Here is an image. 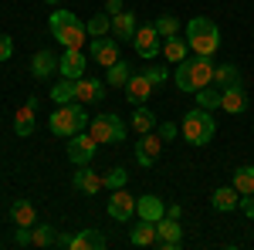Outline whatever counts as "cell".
<instances>
[{"label": "cell", "instance_id": "1", "mask_svg": "<svg viewBox=\"0 0 254 250\" xmlns=\"http://www.w3.org/2000/svg\"><path fill=\"white\" fill-rule=\"evenodd\" d=\"M176 88H183V92H200V88H207L210 81H214V61L203 58V54H193V58H183L180 61V68H176Z\"/></svg>", "mask_w": 254, "mask_h": 250}, {"label": "cell", "instance_id": "2", "mask_svg": "<svg viewBox=\"0 0 254 250\" xmlns=\"http://www.w3.org/2000/svg\"><path fill=\"white\" fill-rule=\"evenodd\" d=\"M88 112H85V105L81 101H68V105H58L51 118H48V129L58 135V139H71V135H78L88 129Z\"/></svg>", "mask_w": 254, "mask_h": 250}, {"label": "cell", "instance_id": "3", "mask_svg": "<svg viewBox=\"0 0 254 250\" xmlns=\"http://www.w3.org/2000/svg\"><path fill=\"white\" fill-rule=\"evenodd\" d=\"M48 27H51V38L58 41L61 48H85V41H88V31H85V24H81L71 10H55L51 20H48Z\"/></svg>", "mask_w": 254, "mask_h": 250}, {"label": "cell", "instance_id": "4", "mask_svg": "<svg viewBox=\"0 0 254 250\" xmlns=\"http://www.w3.org/2000/svg\"><path fill=\"white\" fill-rule=\"evenodd\" d=\"M187 44L193 54H203V58H214L217 48H220V31L210 17H193L187 24Z\"/></svg>", "mask_w": 254, "mask_h": 250}, {"label": "cell", "instance_id": "5", "mask_svg": "<svg viewBox=\"0 0 254 250\" xmlns=\"http://www.w3.org/2000/svg\"><path fill=\"white\" fill-rule=\"evenodd\" d=\"M217 125H214V115L207 112V108H200L196 105L193 112H187L183 115V125H180V135L190 142V146H207L210 139H214Z\"/></svg>", "mask_w": 254, "mask_h": 250}, {"label": "cell", "instance_id": "6", "mask_svg": "<svg viewBox=\"0 0 254 250\" xmlns=\"http://www.w3.org/2000/svg\"><path fill=\"white\" fill-rule=\"evenodd\" d=\"M88 132H92V139H95L98 146H119L122 139H126V122L119 115H98L88 122Z\"/></svg>", "mask_w": 254, "mask_h": 250}, {"label": "cell", "instance_id": "7", "mask_svg": "<svg viewBox=\"0 0 254 250\" xmlns=\"http://www.w3.org/2000/svg\"><path fill=\"white\" fill-rule=\"evenodd\" d=\"M95 149L98 142L92 139V132H78L68 139V162L71 166H88L92 159H95Z\"/></svg>", "mask_w": 254, "mask_h": 250}, {"label": "cell", "instance_id": "8", "mask_svg": "<svg viewBox=\"0 0 254 250\" xmlns=\"http://www.w3.org/2000/svg\"><path fill=\"white\" fill-rule=\"evenodd\" d=\"M132 48H136L139 58L153 61L163 51V38H159V31L149 24V27H136V38H132Z\"/></svg>", "mask_w": 254, "mask_h": 250}, {"label": "cell", "instance_id": "9", "mask_svg": "<svg viewBox=\"0 0 254 250\" xmlns=\"http://www.w3.org/2000/svg\"><path fill=\"white\" fill-rule=\"evenodd\" d=\"M85 68H88V54L78 51V48H64V54H58V75L61 78L78 81L85 75Z\"/></svg>", "mask_w": 254, "mask_h": 250}, {"label": "cell", "instance_id": "10", "mask_svg": "<svg viewBox=\"0 0 254 250\" xmlns=\"http://www.w3.org/2000/svg\"><path fill=\"white\" fill-rule=\"evenodd\" d=\"M180 244H183V227H180V220H173V216H159L156 220V247L176 250Z\"/></svg>", "mask_w": 254, "mask_h": 250}, {"label": "cell", "instance_id": "11", "mask_svg": "<svg viewBox=\"0 0 254 250\" xmlns=\"http://www.w3.org/2000/svg\"><path fill=\"white\" fill-rule=\"evenodd\" d=\"M163 146H166V142L159 139V132H156V135H153V132H142V135H139V142H136V162L149 169V166L159 159Z\"/></svg>", "mask_w": 254, "mask_h": 250}, {"label": "cell", "instance_id": "12", "mask_svg": "<svg viewBox=\"0 0 254 250\" xmlns=\"http://www.w3.org/2000/svg\"><path fill=\"white\" fill-rule=\"evenodd\" d=\"M132 213H136V196L126 193V186L112 190V196H109V216L119 220V223H126V220H132Z\"/></svg>", "mask_w": 254, "mask_h": 250}, {"label": "cell", "instance_id": "13", "mask_svg": "<svg viewBox=\"0 0 254 250\" xmlns=\"http://www.w3.org/2000/svg\"><path fill=\"white\" fill-rule=\"evenodd\" d=\"M92 61L109 68L119 61V41L116 38H92Z\"/></svg>", "mask_w": 254, "mask_h": 250}, {"label": "cell", "instance_id": "14", "mask_svg": "<svg viewBox=\"0 0 254 250\" xmlns=\"http://www.w3.org/2000/svg\"><path fill=\"white\" fill-rule=\"evenodd\" d=\"M34 122H38V98L24 101L17 108V115H14V132H17L20 139H27V135L34 132Z\"/></svg>", "mask_w": 254, "mask_h": 250}, {"label": "cell", "instance_id": "15", "mask_svg": "<svg viewBox=\"0 0 254 250\" xmlns=\"http://www.w3.org/2000/svg\"><path fill=\"white\" fill-rule=\"evenodd\" d=\"M153 88H156V85H153L149 78L139 71V75H132L129 81H126V98H129L132 105H146V101H149V95H153Z\"/></svg>", "mask_w": 254, "mask_h": 250}, {"label": "cell", "instance_id": "16", "mask_svg": "<svg viewBox=\"0 0 254 250\" xmlns=\"http://www.w3.org/2000/svg\"><path fill=\"white\" fill-rule=\"evenodd\" d=\"M220 108L231 112V115H241V112L248 108V92H244V85L224 88V92H220Z\"/></svg>", "mask_w": 254, "mask_h": 250}, {"label": "cell", "instance_id": "17", "mask_svg": "<svg viewBox=\"0 0 254 250\" xmlns=\"http://www.w3.org/2000/svg\"><path fill=\"white\" fill-rule=\"evenodd\" d=\"M136 213H139V220L156 223L159 216H166V203H163L159 196H153V193H146V196H139V200H136Z\"/></svg>", "mask_w": 254, "mask_h": 250}, {"label": "cell", "instance_id": "18", "mask_svg": "<svg viewBox=\"0 0 254 250\" xmlns=\"http://www.w3.org/2000/svg\"><path fill=\"white\" fill-rule=\"evenodd\" d=\"M102 88H105V85H102L98 78H85V75H81L78 81H75V98H78L81 105H88V101H102V95H105Z\"/></svg>", "mask_w": 254, "mask_h": 250}, {"label": "cell", "instance_id": "19", "mask_svg": "<svg viewBox=\"0 0 254 250\" xmlns=\"http://www.w3.org/2000/svg\"><path fill=\"white\" fill-rule=\"evenodd\" d=\"M237 203H241V193H237L234 186H217V190L210 193V206H214L217 213L237 210Z\"/></svg>", "mask_w": 254, "mask_h": 250}, {"label": "cell", "instance_id": "20", "mask_svg": "<svg viewBox=\"0 0 254 250\" xmlns=\"http://www.w3.org/2000/svg\"><path fill=\"white\" fill-rule=\"evenodd\" d=\"M71 183H75V190H78V193H88V196H95V193L105 186V176H98V173H92V169L78 166V173L71 176Z\"/></svg>", "mask_w": 254, "mask_h": 250}, {"label": "cell", "instance_id": "21", "mask_svg": "<svg viewBox=\"0 0 254 250\" xmlns=\"http://www.w3.org/2000/svg\"><path fill=\"white\" fill-rule=\"evenodd\" d=\"M105 244H109V240H105V233H98L95 227H85L81 233L71 237V250H102Z\"/></svg>", "mask_w": 254, "mask_h": 250}, {"label": "cell", "instance_id": "22", "mask_svg": "<svg viewBox=\"0 0 254 250\" xmlns=\"http://www.w3.org/2000/svg\"><path fill=\"white\" fill-rule=\"evenodd\" d=\"M136 14L132 10H122V14H116L112 17V34H116V41H132L136 38Z\"/></svg>", "mask_w": 254, "mask_h": 250}, {"label": "cell", "instance_id": "23", "mask_svg": "<svg viewBox=\"0 0 254 250\" xmlns=\"http://www.w3.org/2000/svg\"><path fill=\"white\" fill-rule=\"evenodd\" d=\"M58 71V54H51V51H38L34 58H31V75L38 78H48V75H55Z\"/></svg>", "mask_w": 254, "mask_h": 250}, {"label": "cell", "instance_id": "24", "mask_svg": "<svg viewBox=\"0 0 254 250\" xmlns=\"http://www.w3.org/2000/svg\"><path fill=\"white\" fill-rule=\"evenodd\" d=\"M10 220H14V227H34V223H38L34 203H31V200H17V203L10 206Z\"/></svg>", "mask_w": 254, "mask_h": 250}, {"label": "cell", "instance_id": "25", "mask_svg": "<svg viewBox=\"0 0 254 250\" xmlns=\"http://www.w3.org/2000/svg\"><path fill=\"white\" fill-rule=\"evenodd\" d=\"M129 244H132V247H153V244H156V223L139 220V227L129 230Z\"/></svg>", "mask_w": 254, "mask_h": 250}, {"label": "cell", "instance_id": "26", "mask_svg": "<svg viewBox=\"0 0 254 250\" xmlns=\"http://www.w3.org/2000/svg\"><path fill=\"white\" fill-rule=\"evenodd\" d=\"M132 78V68H129V61L119 58L116 64H109V75H105V81L112 85V88H126V81Z\"/></svg>", "mask_w": 254, "mask_h": 250}, {"label": "cell", "instance_id": "27", "mask_svg": "<svg viewBox=\"0 0 254 250\" xmlns=\"http://www.w3.org/2000/svg\"><path fill=\"white\" fill-rule=\"evenodd\" d=\"M231 186H234L241 196L254 193V166H237V169H234V179H231Z\"/></svg>", "mask_w": 254, "mask_h": 250}, {"label": "cell", "instance_id": "28", "mask_svg": "<svg viewBox=\"0 0 254 250\" xmlns=\"http://www.w3.org/2000/svg\"><path fill=\"white\" fill-rule=\"evenodd\" d=\"M187 51H190L187 38H166V44H163V54H166L170 64H180V61L187 58Z\"/></svg>", "mask_w": 254, "mask_h": 250}, {"label": "cell", "instance_id": "29", "mask_svg": "<svg viewBox=\"0 0 254 250\" xmlns=\"http://www.w3.org/2000/svg\"><path fill=\"white\" fill-rule=\"evenodd\" d=\"M214 85H217V88L241 85V71H237L234 64H214Z\"/></svg>", "mask_w": 254, "mask_h": 250}, {"label": "cell", "instance_id": "30", "mask_svg": "<svg viewBox=\"0 0 254 250\" xmlns=\"http://www.w3.org/2000/svg\"><path fill=\"white\" fill-rule=\"evenodd\" d=\"M220 92H224V88H214V81H210L207 88H200V92H193V95H196V105H200V108H207V112H214V108H220Z\"/></svg>", "mask_w": 254, "mask_h": 250}, {"label": "cell", "instance_id": "31", "mask_svg": "<svg viewBox=\"0 0 254 250\" xmlns=\"http://www.w3.org/2000/svg\"><path fill=\"white\" fill-rule=\"evenodd\" d=\"M153 125H156V115H153L146 105H136V112H132V129L142 135V132H153Z\"/></svg>", "mask_w": 254, "mask_h": 250}, {"label": "cell", "instance_id": "32", "mask_svg": "<svg viewBox=\"0 0 254 250\" xmlns=\"http://www.w3.org/2000/svg\"><path fill=\"white\" fill-rule=\"evenodd\" d=\"M51 98H55V105H68V101H75V81H71V78H61L58 85L51 88Z\"/></svg>", "mask_w": 254, "mask_h": 250}, {"label": "cell", "instance_id": "33", "mask_svg": "<svg viewBox=\"0 0 254 250\" xmlns=\"http://www.w3.org/2000/svg\"><path fill=\"white\" fill-rule=\"evenodd\" d=\"M34 247H55L58 244V230L55 227H48V223H34Z\"/></svg>", "mask_w": 254, "mask_h": 250}, {"label": "cell", "instance_id": "34", "mask_svg": "<svg viewBox=\"0 0 254 250\" xmlns=\"http://www.w3.org/2000/svg\"><path fill=\"white\" fill-rule=\"evenodd\" d=\"M85 31H88V38H105L112 31V17L109 14H95V17L85 24Z\"/></svg>", "mask_w": 254, "mask_h": 250}, {"label": "cell", "instance_id": "35", "mask_svg": "<svg viewBox=\"0 0 254 250\" xmlns=\"http://www.w3.org/2000/svg\"><path fill=\"white\" fill-rule=\"evenodd\" d=\"M159 31V38L166 41V38H176V31H180V20L173 17V14H163V17H156V24H153Z\"/></svg>", "mask_w": 254, "mask_h": 250}, {"label": "cell", "instance_id": "36", "mask_svg": "<svg viewBox=\"0 0 254 250\" xmlns=\"http://www.w3.org/2000/svg\"><path fill=\"white\" fill-rule=\"evenodd\" d=\"M126 183H129V173H126L122 166H119V169H109V173H105V186H109V190H122Z\"/></svg>", "mask_w": 254, "mask_h": 250}, {"label": "cell", "instance_id": "37", "mask_svg": "<svg viewBox=\"0 0 254 250\" xmlns=\"http://www.w3.org/2000/svg\"><path fill=\"white\" fill-rule=\"evenodd\" d=\"M142 75L149 78V81H153V85H163V81H166V68H159V64H146V68H142Z\"/></svg>", "mask_w": 254, "mask_h": 250}, {"label": "cell", "instance_id": "38", "mask_svg": "<svg viewBox=\"0 0 254 250\" xmlns=\"http://www.w3.org/2000/svg\"><path fill=\"white\" fill-rule=\"evenodd\" d=\"M31 233H34V227H17V237H14V240H17V247H31V244H34V237H31Z\"/></svg>", "mask_w": 254, "mask_h": 250}, {"label": "cell", "instance_id": "39", "mask_svg": "<svg viewBox=\"0 0 254 250\" xmlns=\"http://www.w3.org/2000/svg\"><path fill=\"white\" fill-rule=\"evenodd\" d=\"M237 210L244 213L248 220H254V193H248V196H241V203H237Z\"/></svg>", "mask_w": 254, "mask_h": 250}, {"label": "cell", "instance_id": "40", "mask_svg": "<svg viewBox=\"0 0 254 250\" xmlns=\"http://www.w3.org/2000/svg\"><path fill=\"white\" fill-rule=\"evenodd\" d=\"M176 135H180V129H176L173 122H163V125H159V139H163V142H173Z\"/></svg>", "mask_w": 254, "mask_h": 250}, {"label": "cell", "instance_id": "41", "mask_svg": "<svg viewBox=\"0 0 254 250\" xmlns=\"http://www.w3.org/2000/svg\"><path fill=\"white\" fill-rule=\"evenodd\" d=\"M10 54H14V41L7 34H0V61H10Z\"/></svg>", "mask_w": 254, "mask_h": 250}, {"label": "cell", "instance_id": "42", "mask_svg": "<svg viewBox=\"0 0 254 250\" xmlns=\"http://www.w3.org/2000/svg\"><path fill=\"white\" fill-rule=\"evenodd\" d=\"M126 7H122V0H105V14L109 17H116V14H122Z\"/></svg>", "mask_w": 254, "mask_h": 250}, {"label": "cell", "instance_id": "43", "mask_svg": "<svg viewBox=\"0 0 254 250\" xmlns=\"http://www.w3.org/2000/svg\"><path fill=\"white\" fill-rule=\"evenodd\" d=\"M55 247H71V237H68V233H58V244H55Z\"/></svg>", "mask_w": 254, "mask_h": 250}, {"label": "cell", "instance_id": "44", "mask_svg": "<svg viewBox=\"0 0 254 250\" xmlns=\"http://www.w3.org/2000/svg\"><path fill=\"white\" fill-rule=\"evenodd\" d=\"M180 213H183V210H180V206H176V203H173V206L166 210V216H173V220H180Z\"/></svg>", "mask_w": 254, "mask_h": 250}, {"label": "cell", "instance_id": "45", "mask_svg": "<svg viewBox=\"0 0 254 250\" xmlns=\"http://www.w3.org/2000/svg\"><path fill=\"white\" fill-rule=\"evenodd\" d=\"M44 3H61V0H44Z\"/></svg>", "mask_w": 254, "mask_h": 250}]
</instances>
